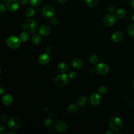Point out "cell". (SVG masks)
Returning <instances> with one entry per match:
<instances>
[{"instance_id": "1", "label": "cell", "mask_w": 134, "mask_h": 134, "mask_svg": "<svg viewBox=\"0 0 134 134\" xmlns=\"http://www.w3.org/2000/svg\"><path fill=\"white\" fill-rule=\"evenodd\" d=\"M23 29L28 33H33L38 29V24L32 19H28L24 21L23 24Z\"/></svg>"}, {"instance_id": "2", "label": "cell", "mask_w": 134, "mask_h": 134, "mask_svg": "<svg viewBox=\"0 0 134 134\" xmlns=\"http://www.w3.org/2000/svg\"><path fill=\"white\" fill-rule=\"evenodd\" d=\"M109 125L111 130L115 132L120 131L122 127V122L121 120L116 116H114L110 118Z\"/></svg>"}, {"instance_id": "3", "label": "cell", "mask_w": 134, "mask_h": 134, "mask_svg": "<svg viewBox=\"0 0 134 134\" xmlns=\"http://www.w3.org/2000/svg\"><path fill=\"white\" fill-rule=\"evenodd\" d=\"M20 39L15 36H10L6 39V43L7 46L11 49H18L21 44Z\"/></svg>"}, {"instance_id": "4", "label": "cell", "mask_w": 134, "mask_h": 134, "mask_svg": "<svg viewBox=\"0 0 134 134\" xmlns=\"http://www.w3.org/2000/svg\"><path fill=\"white\" fill-rule=\"evenodd\" d=\"M68 82V77L64 73L58 75L54 80V83L58 87H63L65 86Z\"/></svg>"}, {"instance_id": "5", "label": "cell", "mask_w": 134, "mask_h": 134, "mask_svg": "<svg viewBox=\"0 0 134 134\" xmlns=\"http://www.w3.org/2000/svg\"><path fill=\"white\" fill-rule=\"evenodd\" d=\"M8 128L11 130H16L21 125V121L17 117H12L7 121Z\"/></svg>"}, {"instance_id": "6", "label": "cell", "mask_w": 134, "mask_h": 134, "mask_svg": "<svg viewBox=\"0 0 134 134\" xmlns=\"http://www.w3.org/2000/svg\"><path fill=\"white\" fill-rule=\"evenodd\" d=\"M19 4L18 0H7L6 4V8L8 11L14 12L18 9Z\"/></svg>"}, {"instance_id": "7", "label": "cell", "mask_w": 134, "mask_h": 134, "mask_svg": "<svg viewBox=\"0 0 134 134\" xmlns=\"http://www.w3.org/2000/svg\"><path fill=\"white\" fill-rule=\"evenodd\" d=\"M115 21H116V18L115 16L112 14H110L106 15L104 17L103 20V23L104 25L107 27H110L113 26L115 23Z\"/></svg>"}, {"instance_id": "8", "label": "cell", "mask_w": 134, "mask_h": 134, "mask_svg": "<svg viewBox=\"0 0 134 134\" xmlns=\"http://www.w3.org/2000/svg\"><path fill=\"white\" fill-rule=\"evenodd\" d=\"M42 14L46 17L51 18L54 16L55 10L54 8L50 6H45L42 8Z\"/></svg>"}, {"instance_id": "9", "label": "cell", "mask_w": 134, "mask_h": 134, "mask_svg": "<svg viewBox=\"0 0 134 134\" xmlns=\"http://www.w3.org/2000/svg\"><path fill=\"white\" fill-rule=\"evenodd\" d=\"M96 71L101 75H105L109 71V67L105 63H100L96 66Z\"/></svg>"}, {"instance_id": "10", "label": "cell", "mask_w": 134, "mask_h": 134, "mask_svg": "<svg viewBox=\"0 0 134 134\" xmlns=\"http://www.w3.org/2000/svg\"><path fill=\"white\" fill-rule=\"evenodd\" d=\"M54 127L57 131L59 132H63L66 130L68 126L65 121L59 120L55 122Z\"/></svg>"}, {"instance_id": "11", "label": "cell", "mask_w": 134, "mask_h": 134, "mask_svg": "<svg viewBox=\"0 0 134 134\" xmlns=\"http://www.w3.org/2000/svg\"><path fill=\"white\" fill-rule=\"evenodd\" d=\"M101 100V97L98 93H93L91 95L90 99V102L93 106L98 105Z\"/></svg>"}, {"instance_id": "12", "label": "cell", "mask_w": 134, "mask_h": 134, "mask_svg": "<svg viewBox=\"0 0 134 134\" xmlns=\"http://www.w3.org/2000/svg\"><path fill=\"white\" fill-rule=\"evenodd\" d=\"M39 32L42 36H48L51 33V29L49 26L43 25L39 28Z\"/></svg>"}, {"instance_id": "13", "label": "cell", "mask_w": 134, "mask_h": 134, "mask_svg": "<svg viewBox=\"0 0 134 134\" xmlns=\"http://www.w3.org/2000/svg\"><path fill=\"white\" fill-rule=\"evenodd\" d=\"M50 58L48 53H42L39 57V62L41 64H46L50 61Z\"/></svg>"}, {"instance_id": "14", "label": "cell", "mask_w": 134, "mask_h": 134, "mask_svg": "<svg viewBox=\"0 0 134 134\" xmlns=\"http://www.w3.org/2000/svg\"><path fill=\"white\" fill-rule=\"evenodd\" d=\"M111 39L115 42H119L123 39V35L120 31H116L112 35Z\"/></svg>"}, {"instance_id": "15", "label": "cell", "mask_w": 134, "mask_h": 134, "mask_svg": "<svg viewBox=\"0 0 134 134\" xmlns=\"http://www.w3.org/2000/svg\"><path fill=\"white\" fill-rule=\"evenodd\" d=\"M13 102V97L10 94H6L2 98V103L6 106L10 105Z\"/></svg>"}, {"instance_id": "16", "label": "cell", "mask_w": 134, "mask_h": 134, "mask_svg": "<svg viewBox=\"0 0 134 134\" xmlns=\"http://www.w3.org/2000/svg\"><path fill=\"white\" fill-rule=\"evenodd\" d=\"M72 64L75 69H79L82 68L83 63L81 59L79 58H74L72 61Z\"/></svg>"}, {"instance_id": "17", "label": "cell", "mask_w": 134, "mask_h": 134, "mask_svg": "<svg viewBox=\"0 0 134 134\" xmlns=\"http://www.w3.org/2000/svg\"><path fill=\"white\" fill-rule=\"evenodd\" d=\"M58 69L60 72L64 73L68 71V66L66 63H65L64 62H61L59 64V65L58 66Z\"/></svg>"}, {"instance_id": "18", "label": "cell", "mask_w": 134, "mask_h": 134, "mask_svg": "<svg viewBox=\"0 0 134 134\" xmlns=\"http://www.w3.org/2000/svg\"><path fill=\"white\" fill-rule=\"evenodd\" d=\"M31 41L35 44H38L41 42V38L38 34H35L32 36Z\"/></svg>"}, {"instance_id": "19", "label": "cell", "mask_w": 134, "mask_h": 134, "mask_svg": "<svg viewBox=\"0 0 134 134\" xmlns=\"http://www.w3.org/2000/svg\"><path fill=\"white\" fill-rule=\"evenodd\" d=\"M35 14V9L32 7H28L25 11V15L27 17H31Z\"/></svg>"}, {"instance_id": "20", "label": "cell", "mask_w": 134, "mask_h": 134, "mask_svg": "<svg viewBox=\"0 0 134 134\" xmlns=\"http://www.w3.org/2000/svg\"><path fill=\"white\" fill-rule=\"evenodd\" d=\"M127 31L130 37L132 39H134V24H132L129 25Z\"/></svg>"}, {"instance_id": "21", "label": "cell", "mask_w": 134, "mask_h": 134, "mask_svg": "<svg viewBox=\"0 0 134 134\" xmlns=\"http://www.w3.org/2000/svg\"><path fill=\"white\" fill-rule=\"evenodd\" d=\"M126 15L125 10L122 8H119L116 12V16L118 18H122Z\"/></svg>"}, {"instance_id": "22", "label": "cell", "mask_w": 134, "mask_h": 134, "mask_svg": "<svg viewBox=\"0 0 134 134\" xmlns=\"http://www.w3.org/2000/svg\"><path fill=\"white\" fill-rule=\"evenodd\" d=\"M19 38L21 40V41H23V42H26L27 41L29 38V35L28 34V32H22L20 36H19Z\"/></svg>"}, {"instance_id": "23", "label": "cell", "mask_w": 134, "mask_h": 134, "mask_svg": "<svg viewBox=\"0 0 134 134\" xmlns=\"http://www.w3.org/2000/svg\"><path fill=\"white\" fill-rule=\"evenodd\" d=\"M87 102V98L86 96H82L79 98L77 100V105L79 106H84Z\"/></svg>"}, {"instance_id": "24", "label": "cell", "mask_w": 134, "mask_h": 134, "mask_svg": "<svg viewBox=\"0 0 134 134\" xmlns=\"http://www.w3.org/2000/svg\"><path fill=\"white\" fill-rule=\"evenodd\" d=\"M98 60H99L98 57L95 54H93L91 55L90 58V61L91 63L92 64H95L97 63L98 62Z\"/></svg>"}, {"instance_id": "25", "label": "cell", "mask_w": 134, "mask_h": 134, "mask_svg": "<svg viewBox=\"0 0 134 134\" xmlns=\"http://www.w3.org/2000/svg\"><path fill=\"white\" fill-rule=\"evenodd\" d=\"M77 110V107L74 104H71L68 106V110L70 113H74Z\"/></svg>"}, {"instance_id": "26", "label": "cell", "mask_w": 134, "mask_h": 134, "mask_svg": "<svg viewBox=\"0 0 134 134\" xmlns=\"http://www.w3.org/2000/svg\"><path fill=\"white\" fill-rule=\"evenodd\" d=\"M98 2V0H86V3L89 7L95 6L97 5Z\"/></svg>"}, {"instance_id": "27", "label": "cell", "mask_w": 134, "mask_h": 134, "mask_svg": "<svg viewBox=\"0 0 134 134\" xmlns=\"http://www.w3.org/2000/svg\"><path fill=\"white\" fill-rule=\"evenodd\" d=\"M44 125L46 127H50L53 126V121L50 118H46L44 120Z\"/></svg>"}, {"instance_id": "28", "label": "cell", "mask_w": 134, "mask_h": 134, "mask_svg": "<svg viewBox=\"0 0 134 134\" xmlns=\"http://www.w3.org/2000/svg\"><path fill=\"white\" fill-rule=\"evenodd\" d=\"M29 2L32 6H37L41 4L42 0H29Z\"/></svg>"}, {"instance_id": "29", "label": "cell", "mask_w": 134, "mask_h": 134, "mask_svg": "<svg viewBox=\"0 0 134 134\" xmlns=\"http://www.w3.org/2000/svg\"><path fill=\"white\" fill-rule=\"evenodd\" d=\"M98 92L101 94H105L107 92V88L104 86H100L98 89Z\"/></svg>"}, {"instance_id": "30", "label": "cell", "mask_w": 134, "mask_h": 134, "mask_svg": "<svg viewBox=\"0 0 134 134\" xmlns=\"http://www.w3.org/2000/svg\"><path fill=\"white\" fill-rule=\"evenodd\" d=\"M69 76L71 79H74L77 76V74L74 71H71L69 73Z\"/></svg>"}, {"instance_id": "31", "label": "cell", "mask_w": 134, "mask_h": 134, "mask_svg": "<svg viewBox=\"0 0 134 134\" xmlns=\"http://www.w3.org/2000/svg\"><path fill=\"white\" fill-rule=\"evenodd\" d=\"M5 11V7L3 3H1L0 4V14H3Z\"/></svg>"}, {"instance_id": "32", "label": "cell", "mask_w": 134, "mask_h": 134, "mask_svg": "<svg viewBox=\"0 0 134 134\" xmlns=\"http://www.w3.org/2000/svg\"><path fill=\"white\" fill-rule=\"evenodd\" d=\"M50 23L53 25H57L58 24V20L56 18L51 17V18L50 19Z\"/></svg>"}, {"instance_id": "33", "label": "cell", "mask_w": 134, "mask_h": 134, "mask_svg": "<svg viewBox=\"0 0 134 134\" xmlns=\"http://www.w3.org/2000/svg\"><path fill=\"white\" fill-rule=\"evenodd\" d=\"M1 119L2 121L3 122H5V121H7L8 120V118L7 117V116L6 115H2L1 117Z\"/></svg>"}, {"instance_id": "34", "label": "cell", "mask_w": 134, "mask_h": 134, "mask_svg": "<svg viewBox=\"0 0 134 134\" xmlns=\"http://www.w3.org/2000/svg\"><path fill=\"white\" fill-rule=\"evenodd\" d=\"M0 128H1V131H2L3 130H4L6 128V126H5V124L3 122H1L0 124Z\"/></svg>"}, {"instance_id": "35", "label": "cell", "mask_w": 134, "mask_h": 134, "mask_svg": "<svg viewBox=\"0 0 134 134\" xmlns=\"http://www.w3.org/2000/svg\"><path fill=\"white\" fill-rule=\"evenodd\" d=\"M19 2L20 4H21L22 5H24L28 3V0H19Z\"/></svg>"}, {"instance_id": "36", "label": "cell", "mask_w": 134, "mask_h": 134, "mask_svg": "<svg viewBox=\"0 0 134 134\" xmlns=\"http://www.w3.org/2000/svg\"><path fill=\"white\" fill-rule=\"evenodd\" d=\"M108 10H109V12L110 13H114V12H115V7H114V6H110V7L109 8V9H108Z\"/></svg>"}, {"instance_id": "37", "label": "cell", "mask_w": 134, "mask_h": 134, "mask_svg": "<svg viewBox=\"0 0 134 134\" xmlns=\"http://www.w3.org/2000/svg\"><path fill=\"white\" fill-rule=\"evenodd\" d=\"M5 90L3 88V87H1L0 88V94H1V95H3V94L5 93Z\"/></svg>"}, {"instance_id": "38", "label": "cell", "mask_w": 134, "mask_h": 134, "mask_svg": "<svg viewBox=\"0 0 134 134\" xmlns=\"http://www.w3.org/2000/svg\"><path fill=\"white\" fill-rule=\"evenodd\" d=\"M57 1L60 4H64V3H65L68 0H57Z\"/></svg>"}, {"instance_id": "39", "label": "cell", "mask_w": 134, "mask_h": 134, "mask_svg": "<svg viewBox=\"0 0 134 134\" xmlns=\"http://www.w3.org/2000/svg\"><path fill=\"white\" fill-rule=\"evenodd\" d=\"M130 5L131 6L134 8V0H132L131 2H130Z\"/></svg>"}, {"instance_id": "40", "label": "cell", "mask_w": 134, "mask_h": 134, "mask_svg": "<svg viewBox=\"0 0 134 134\" xmlns=\"http://www.w3.org/2000/svg\"><path fill=\"white\" fill-rule=\"evenodd\" d=\"M7 134H16V132H14V131H8V132H7Z\"/></svg>"}, {"instance_id": "41", "label": "cell", "mask_w": 134, "mask_h": 134, "mask_svg": "<svg viewBox=\"0 0 134 134\" xmlns=\"http://www.w3.org/2000/svg\"><path fill=\"white\" fill-rule=\"evenodd\" d=\"M106 134H108V133L112 134V133H113V132H112V131H110V130H108L107 131H106Z\"/></svg>"}, {"instance_id": "42", "label": "cell", "mask_w": 134, "mask_h": 134, "mask_svg": "<svg viewBox=\"0 0 134 134\" xmlns=\"http://www.w3.org/2000/svg\"><path fill=\"white\" fill-rule=\"evenodd\" d=\"M131 18H132V20L134 21V13L132 14V16H131Z\"/></svg>"}, {"instance_id": "43", "label": "cell", "mask_w": 134, "mask_h": 134, "mask_svg": "<svg viewBox=\"0 0 134 134\" xmlns=\"http://www.w3.org/2000/svg\"><path fill=\"white\" fill-rule=\"evenodd\" d=\"M7 0H1V2L2 3H4L7 2Z\"/></svg>"}, {"instance_id": "44", "label": "cell", "mask_w": 134, "mask_h": 134, "mask_svg": "<svg viewBox=\"0 0 134 134\" xmlns=\"http://www.w3.org/2000/svg\"><path fill=\"white\" fill-rule=\"evenodd\" d=\"M132 87H133V88H134V81H133V83H132Z\"/></svg>"}, {"instance_id": "45", "label": "cell", "mask_w": 134, "mask_h": 134, "mask_svg": "<svg viewBox=\"0 0 134 134\" xmlns=\"http://www.w3.org/2000/svg\"><path fill=\"white\" fill-rule=\"evenodd\" d=\"M80 1H83V0H80Z\"/></svg>"}]
</instances>
